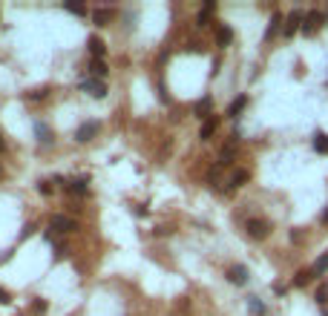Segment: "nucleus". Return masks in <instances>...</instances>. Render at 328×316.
Segmentation results:
<instances>
[{
    "mask_svg": "<svg viewBox=\"0 0 328 316\" xmlns=\"http://www.w3.org/2000/svg\"><path fill=\"white\" fill-rule=\"evenodd\" d=\"M234 40V32H230V26H219V32H216V44L219 46H227Z\"/></svg>",
    "mask_w": 328,
    "mask_h": 316,
    "instance_id": "9d476101",
    "label": "nucleus"
},
{
    "mask_svg": "<svg viewBox=\"0 0 328 316\" xmlns=\"http://www.w3.org/2000/svg\"><path fill=\"white\" fill-rule=\"evenodd\" d=\"M109 17H112V12H109V9H95V12H92V20H95V26H107V23H109Z\"/></svg>",
    "mask_w": 328,
    "mask_h": 316,
    "instance_id": "f8f14e48",
    "label": "nucleus"
},
{
    "mask_svg": "<svg viewBox=\"0 0 328 316\" xmlns=\"http://www.w3.org/2000/svg\"><path fill=\"white\" fill-rule=\"evenodd\" d=\"M52 230H55V233H75V230H78V221L69 219V216H52Z\"/></svg>",
    "mask_w": 328,
    "mask_h": 316,
    "instance_id": "f03ea898",
    "label": "nucleus"
},
{
    "mask_svg": "<svg viewBox=\"0 0 328 316\" xmlns=\"http://www.w3.org/2000/svg\"><path fill=\"white\" fill-rule=\"evenodd\" d=\"M314 150L320 155H328V135L325 133H317L314 135Z\"/></svg>",
    "mask_w": 328,
    "mask_h": 316,
    "instance_id": "9b49d317",
    "label": "nucleus"
},
{
    "mask_svg": "<svg viewBox=\"0 0 328 316\" xmlns=\"http://www.w3.org/2000/svg\"><path fill=\"white\" fill-rule=\"evenodd\" d=\"M227 279L234 282V285H245V282H248V267L245 265H230L227 267Z\"/></svg>",
    "mask_w": 328,
    "mask_h": 316,
    "instance_id": "423d86ee",
    "label": "nucleus"
},
{
    "mask_svg": "<svg viewBox=\"0 0 328 316\" xmlns=\"http://www.w3.org/2000/svg\"><path fill=\"white\" fill-rule=\"evenodd\" d=\"M37 190H41V193H52V187L46 181H41V184H37Z\"/></svg>",
    "mask_w": 328,
    "mask_h": 316,
    "instance_id": "393cba45",
    "label": "nucleus"
},
{
    "mask_svg": "<svg viewBox=\"0 0 328 316\" xmlns=\"http://www.w3.org/2000/svg\"><path fill=\"white\" fill-rule=\"evenodd\" d=\"M210 12H213V3H207V6H204V12H199V26H204V23H207Z\"/></svg>",
    "mask_w": 328,
    "mask_h": 316,
    "instance_id": "412c9836",
    "label": "nucleus"
},
{
    "mask_svg": "<svg viewBox=\"0 0 328 316\" xmlns=\"http://www.w3.org/2000/svg\"><path fill=\"white\" fill-rule=\"evenodd\" d=\"M245 103H248V98H245V95H242V98H236V101L230 103V110H227V115H230V118H236L242 110H245Z\"/></svg>",
    "mask_w": 328,
    "mask_h": 316,
    "instance_id": "2eb2a0df",
    "label": "nucleus"
},
{
    "mask_svg": "<svg viewBox=\"0 0 328 316\" xmlns=\"http://www.w3.org/2000/svg\"><path fill=\"white\" fill-rule=\"evenodd\" d=\"M322 221H328V210H325V213H322Z\"/></svg>",
    "mask_w": 328,
    "mask_h": 316,
    "instance_id": "a878e982",
    "label": "nucleus"
},
{
    "mask_svg": "<svg viewBox=\"0 0 328 316\" xmlns=\"http://www.w3.org/2000/svg\"><path fill=\"white\" fill-rule=\"evenodd\" d=\"M245 230H248L250 239H265V236L271 233V224L265 219H250L248 224H245Z\"/></svg>",
    "mask_w": 328,
    "mask_h": 316,
    "instance_id": "f257e3e1",
    "label": "nucleus"
},
{
    "mask_svg": "<svg viewBox=\"0 0 328 316\" xmlns=\"http://www.w3.org/2000/svg\"><path fill=\"white\" fill-rule=\"evenodd\" d=\"M322 20H325V17H322L320 12H308V15H305V23H302V32H305V35H314V32L322 26Z\"/></svg>",
    "mask_w": 328,
    "mask_h": 316,
    "instance_id": "39448f33",
    "label": "nucleus"
},
{
    "mask_svg": "<svg viewBox=\"0 0 328 316\" xmlns=\"http://www.w3.org/2000/svg\"><path fill=\"white\" fill-rule=\"evenodd\" d=\"M317 302H320V305L328 302V285H320V290H317Z\"/></svg>",
    "mask_w": 328,
    "mask_h": 316,
    "instance_id": "4be33fe9",
    "label": "nucleus"
},
{
    "mask_svg": "<svg viewBox=\"0 0 328 316\" xmlns=\"http://www.w3.org/2000/svg\"><path fill=\"white\" fill-rule=\"evenodd\" d=\"M279 23H282V15H274V17H271V26H268V32H265V37H268V40H271L274 35H277Z\"/></svg>",
    "mask_w": 328,
    "mask_h": 316,
    "instance_id": "a211bd4d",
    "label": "nucleus"
},
{
    "mask_svg": "<svg viewBox=\"0 0 328 316\" xmlns=\"http://www.w3.org/2000/svg\"><path fill=\"white\" fill-rule=\"evenodd\" d=\"M311 276H314V270H299L297 276H294V287H305L308 282H311Z\"/></svg>",
    "mask_w": 328,
    "mask_h": 316,
    "instance_id": "4468645a",
    "label": "nucleus"
},
{
    "mask_svg": "<svg viewBox=\"0 0 328 316\" xmlns=\"http://www.w3.org/2000/svg\"><path fill=\"white\" fill-rule=\"evenodd\" d=\"M66 9H69V12H75V15H87V9L78 6V3H66Z\"/></svg>",
    "mask_w": 328,
    "mask_h": 316,
    "instance_id": "5701e85b",
    "label": "nucleus"
},
{
    "mask_svg": "<svg viewBox=\"0 0 328 316\" xmlns=\"http://www.w3.org/2000/svg\"><path fill=\"white\" fill-rule=\"evenodd\" d=\"M84 89H87L89 95H95V98H104V95H107L104 81H84Z\"/></svg>",
    "mask_w": 328,
    "mask_h": 316,
    "instance_id": "0eeeda50",
    "label": "nucleus"
},
{
    "mask_svg": "<svg viewBox=\"0 0 328 316\" xmlns=\"http://www.w3.org/2000/svg\"><path fill=\"white\" fill-rule=\"evenodd\" d=\"M92 72L98 75V78H104V75H107V64H104V60H92Z\"/></svg>",
    "mask_w": 328,
    "mask_h": 316,
    "instance_id": "aec40b11",
    "label": "nucleus"
},
{
    "mask_svg": "<svg viewBox=\"0 0 328 316\" xmlns=\"http://www.w3.org/2000/svg\"><path fill=\"white\" fill-rule=\"evenodd\" d=\"M87 187H89V178H75L69 190H72V193H78V196H84V193H87Z\"/></svg>",
    "mask_w": 328,
    "mask_h": 316,
    "instance_id": "f3484780",
    "label": "nucleus"
},
{
    "mask_svg": "<svg viewBox=\"0 0 328 316\" xmlns=\"http://www.w3.org/2000/svg\"><path fill=\"white\" fill-rule=\"evenodd\" d=\"M98 130H101V124H98V121H89V124H84L78 133H75V141H81V144H84V141H92L95 135H98Z\"/></svg>",
    "mask_w": 328,
    "mask_h": 316,
    "instance_id": "20e7f679",
    "label": "nucleus"
},
{
    "mask_svg": "<svg viewBox=\"0 0 328 316\" xmlns=\"http://www.w3.org/2000/svg\"><path fill=\"white\" fill-rule=\"evenodd\" d=\"M248 178H250V173H248V170H236V173H234V178H230V187H242V184L248 181Z\"/></svg>",
    "mask_w": 328,
    "mask_h": 316,
    "instance_id": "dca6fc26",
    "label": "nucleus"
},
{
    "mask_svg": "<svg viewBox=\"0 0 328 316\" xmlns=\"http://www.w3.org/2000/svg\"><path fill=\"white\" fill-rule=\"evenodd\" d=\"M311 270H314V276H322V273L328 270V253H322V256L317 259V262H314V267H311Z\"/></svg>",
    "mask_w": 328,
    "mask_h": 316,
    "instance_id": "ddd939ff",
    "label": "nucleus"
},
{
    "mask_svg": "<svg viewBox=\"0 0 328 316\" xmlns=\"http://www.w3.org/2000/svg\"><path fill=\"white\" fill-rule=\"evenodd\" d=\"M216 127H219V121H216V118H207V121L202 124V130H199V138H202V141H207L213 133H216Z\"/></svg>",
    "mask_w": 328,
    "mask_h": 316,
    "instance_id": "6e6552de",
    "label": "nucleus"
},
{
    "mask_svg": "<svg viewBox=\"0 0 328 316\" xmlns=\"http://www.w3.org/2000/svg\"><path fill=\"white\" fill-rule=\"evenodd\" d=\"M302 23H305V17H302V12H299V9H294L291 15L285 17V35L291 37L294 32H297V29H302Z\"/></svg>",
    "mask_w": 328,
    "mask_h": 316,
    "instance_id": "7ed1b4c3",
    "label": "nucleus"
},
{
    "mask_svg": "<svg viewBox=\"0 0 328 316\" xmlns=\"http://www.w3.org/2000/svg\"><path fill=\"white\" fill-rule=\"evenodd\" d=\"M104 49H107V46H104V40H101L98 35L89 37V52L95 55V60H101V58H104Z\"/></svg>",
    "mask_w": 328,
    "mask_h": 316,
    "instance_id": "1a4fd4ad",
    "label": "nucleus"
},
{
    "mask_svg": "<svg viewBox=\"0 0 328 316\" xmlns=\"http://www.w3.org/2000/svg\"><path fill=\"white\" fill-rule=\"evenodd\" d=\"M9 302H12V296H9V290H3V287H0V305H9Z\"/></svg>",
    "mask_w": 328,
    "mask_h": 316,
    "instance_id": "b1692460",
    "label": "nucleus"
},
{
    "mask_svg": "<svg viewBox=\"0 0 328 316\" xmlns=\"http://www.w3.org/2000/svg\"><path fill=\"white\" fill-rule=\"evenodd\" d=\"M248 305H250V310H254V316H262L265 313V305L259 299H248Z\"/></svg>",
    "mask_w": 328,
    "mask_h": 316,
    "instance_id": "6ab92c4d",
    "label": "nucleus"
},
{
    "mask_svg": "<svg viewBox=\"0 0 328 316\" xmlns=\"http://www.w3.org/2000/svg\"><path fill=\"white\" fill-rule=\"evenodd\" d=\"M0 150H3V141H0Z\"/></svg>",
    "mask_w": 328,
    "mask_h": 316,
    "instance_id": "bb28decb",
    "label": "nucleus"
}]
</instances>
